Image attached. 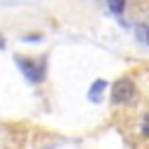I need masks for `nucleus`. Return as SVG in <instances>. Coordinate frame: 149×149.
I'll return each mask as SVG.
<instances>
[{"label":"nucleus","mask_w":149,"mask_h":149,"mask_svg":"<svg viewBox=\"0 0 149 149\" xmlns=\"http://www.w3.org/2000/svg\"><path fill=\"white\" fill-rule=\"evenodd\" d=\"M133 93H135V84H133L130 77H121V79H116V81L112 84V102H114V105H126V102H130Z\"/></svg>","instance_id":"nucleus-1"},{"label":"nucleus","mask_w":149,"mask_h":149,"mask_svg":"<svg viewBox=\"0 0 149 149\" xmlns=\"http://www.w3.org/2000/svg\"><path fill=\"white\" fill-rule=\"evenodd\" d=\"M16 65L23 70V74H26L30 81H40V70H37L30 61H26V58H16Z\"/></svg>","instance_id":"nucleus-2"},{"label":"nucleus","mask_w":149,"mask_h":149,"mask_svg":"<svg viewBox=\"0 0 149 149\" xmlns=\"http://www.w3.org/2000/svg\"><path fill=\"white\" fill-rule=\"evenodd\" d=\"M105 86H107V84H105L102 79H95V81L91 84V91H88V100L98 102V100H100V93L105 91Z\"/></svg>","instance_id":"nucleus-3"},{"label":"nucleus","mask_w":149,"mask_h":149,"mask_svg":"<svg viewBox=\"0 0 149 149\" xmlns=\"http://www.w3.org/2000/svg\"><path fill=\"white\" fill-rule=\"evenodd\" d=\"M107 7L114 12V14H123V7H126V0H107Z\"/></svg>","instance_id":"nucleus-4"},{"label":"nucleus","mask_w":149,"mask_h":149,"mask_svg":"<svg viewBox=\"0 0 149 149\" xmlns=\"http://www.w3.org/2000/svg\"><path fill=\"white\" fill-rule=\"evenodd\" d=\"M144 133H147V135H149V121H147V123H144Z\"/></svg>","instance_id":"nucleus-5"}]
</instances>
